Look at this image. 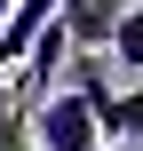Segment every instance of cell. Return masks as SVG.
I'll return each mask as SVG.
<instances>
[{
    "mask_svg": "<svg viewBox=\"0 0 143 151\" xmlns=\"http://www.w3.org/2000/svg\"><path fill=\"white\" fill-rule=\"evenodd\" d=\"M24 143H32V151H103V135H96V119H88V96H80V88H48V96H32Z\"/></svg>",
    "mask_w": 143,
    "mask_h": 151,
    "instance_id": "obj_1",
    "label": "cell"
},
{
    "mask_svg": "<svg viewBox=\"0 0 143 151\" xmlns=\"http://www.w3.org/2000/svg\"><path fill=\"white\" fill-rule=\"evenodd\" d=\"M64 56H72V32H64V16L48 8V16H40V32H32V48H24V64H16V72H24V88H32V96H48V88H56V72H64Z\"/></svg>",
    "mask_w": 143,
    "mask_h": 151,
    "instance_id": "obj_2",
    "label": "cell"
},
{
    "mask_svg": "<svg viewBox=\"0 0 143 151\" xmlns=\"http://www.w3.org/2000/svg\"><path fill=\"white\" fill-rule=\"evenodd\" d=\"M103 56H119L127 72H143V0H127V8L111 16V32H103Z\"/></svg>",
    "mask_w": 143,
    "mask_h": 151,
    "instance_id": "obj_3",
    "label": "cell"
},
{
    "mask_svg": "<svg viewBox=\"0 0 143 151\" xmlns=\"http://www.w3.org/2000/svg\"><path fill=\"white\" fill-rule=\"evenodd\" d=\"M24 143V104H16V88H8V72H0V151Z\"/></svg>",
    "mask_w": 143,
    "mask_h": 151,
    "instance_id": "obj_4",
    "label": "cell"
},
{
    "mask_svg": "<svg viewBox=\"0 0 143 151\" xmlns=\"http://www.w3.org/2000/svg\"><path fill=\"white\" fill-rule=\"evenodd\" d=\"M103 151H143V135H135V143H103Z\"/></svg>",
    "mask_w": 143,
    "mask_h": 151,
    "instance_id": "obj_5",
    "label": "cell"
}]
</instances>
